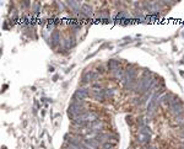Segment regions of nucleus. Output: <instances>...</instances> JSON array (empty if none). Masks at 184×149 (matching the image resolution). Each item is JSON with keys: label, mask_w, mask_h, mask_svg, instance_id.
Masks as SVG:
<instances>
[{"label": "nucleus", "mask_w": 184, "mask_h": 149, "mask_svg": "<svg viewBox=\"0 0 184 149\" xmlns=\"http://www.w3.org/2000/svg\"><path fill=\"white\" fill-rule=\"evenodd\" d=\"M169 108H171V111L173 112L174 116L181 117V116L184 115V104L179 101V99H177L174 102H172V105L169 106Z\"/></svg>", "instance_id": "1"}, {"label": "nucleus", "mask_w": 184, "mask_h": 149, "mask_svg": "<svg viewBox=\"0 0 184 149\" xmlns=\"http://www.w3.org/2000/svg\"><path fill=\"white\" fill-rule=\"evenodd\" d=\"M84 144L86 146L87 149H99V142L95 138H90V139H84Z\"/></svg>", "instance_id": "2"}, {"label": "nucleus", "mask_w": 184, "mask_h": 149, "mask_svg": "<svg viewBox=\"0 0 184 149\" xmlns=\"http://www.w3.org/2000/svg\"><path fill=\"white\" fill-rule=\"evenodd\" d=\"M75 99H79V100H84L86 99L87 96H89V91H87V89H85V87H80L79 90H76L75 93Z\"/></svg>", "instance_id": "3"}, {"label": "nucleus", "mask_w": 184, "mask_h": 149, "mask_svg": "<svg viewBox=\"0 0 184 149\" xmlns=\"http://www.w3.org/2000/svg\"><path fill=\"white\" fill-rule=\"evenodd\" d=\"M93 98L97 100V101H103L104 99H106V95H104V91L103 89H98V90H95L93 91Z\"/></svg>", "instance_id": "4"}, {"label": "nucleus", "mask_w": 184, "mask_h": 149, "mask_svg": "<svg viewBox=\"0 0 184 149\" xmlns=\"http://www.w3.org/2000/svg\"><path fill=\"white\" fill-rule=\"evenodd\" d=\"M119 68V62H118V60H116V59H111L108 62V69L109 70H113L114 72L116 69H118Z\"/></svg>", "instance_id": "5"}, {"label": "nucleus", "mask_w": 184, "mask_h": 149, "mask_svg": "<svg viewBox=\"0 0 184 149\" xmlns=\"http://www.w3.org/2000/svg\"><path fill=\"white\" fill-rule=\"evenodd\" d=\"M138 139H139V142H141V143H148L151 141V134H140Z\"/></svg>", "instance_id": "6"}, {"label": "nucleus", "mask_w": 184, "mask_h": 149, "mask_svg": "<svg viewBox=\"0 0 184 149\" xmlns=\"http://www.w3.org/2000/svg\"><path fill=\"white\" fill-rule=\"evenodd\" d=\"M81 12L84 14L86 17H89L91 14H92V7L91 6H89V5H84V7H81Z\"/></svg>", "instance_id": "7"}, {"label": "nucleus", "mask_w": 184, "mask_h": 149, "mask_svg": "<svg viewBox=\"0 0 184 149\" xmlns=\"http://www.w3.org/2000/svg\"><path fill=\"white\" fill-rule=\"evenodd\" d=\"M68 5H69V6H71L73 10H74V11H76V12H77V11H80V9H81V7H80V6H81V4L79 3V1H69V3H68Z\"/></svg>", "instance_id": "8"}, {"label": "nucleus", "mask_w": 184, "mask_h": 149, "mask_svg": "<svg viewBox=\"0 0 184 149\" xmlns=\"http://www.w3.org/2000/svg\"><path fill=\"white\" fill-rule=\"evenodd\" d=\"M139 133L140 134H151V129L147 125H145V126L139 127Z\"/></svg>", "instance_id": "9"}, {"label": "nucleus", "mask_w": 184, "mask_h": 149, "mask_svg": "<svg viewBox=\"0 0 184 149\" xmlns=\"http://www.w3.org/2000/svg\"><path fill=\"white\" fill-rule=\"evenodd\" d=\"M114 77L117 79H123V77H124V70H123L122 68H118L114 70Z\"/></svg>", "instance_id": "10"}, {"label": "nucleus", "mask_w": 184, "mask_h": 149, "mask_svg": "<svg viewBox=\"0 0 184 149\" xmlns=\"http://www.w3.org/2000/svg\"><path fill=\"white\" fill-rule=\"evenodd\" d=\"M59 42V33L58 32H54L53 33V37H52V46L55 47L56 45H58Z\"/></svg>", "instance_id": "11"}, {"label": "nucleus", "mask_w": 184, "mask_h": 149, "mask_svg": "<svg viewBox=\"0 0 184 149\" xmlns=\"http://www.w3.org/2000/svg\"><path fill=\"white\" fill-rule=\"evenodd\" d=\"M101 148L102 149H113L114 148V144L111 143V142H104L102 146H101Z\"/></svg>", "instance_id": "12"}, {"label": "nucleus", "mask_w": 184, "mask_h": 149, "mask_svg": "<svg viewBox=\"0 0 184 149\" xmlns=\"http://www.w3.org/2000/svg\"><path fill=\"white\" fill-rule=\"evenodd\" d=\"M179 134H181V137L184 138V127H182V128L179 129Z\"/></svg>", "instance_id": "13"}, {"label": "nucleus", "mask_w": 184, "mask_h": 149, "mask_svg": "<svg viewBox=\"0 0 184 149\" xmlns=\"http://www.w3.org/2000/svg\"><path fill=\"white\" fill-rule=\"evenodd\" d=\"M179 149H184V146H183V147H181V148H179Z\"/></svg>", "instance_id": "14"}]
</instances>
